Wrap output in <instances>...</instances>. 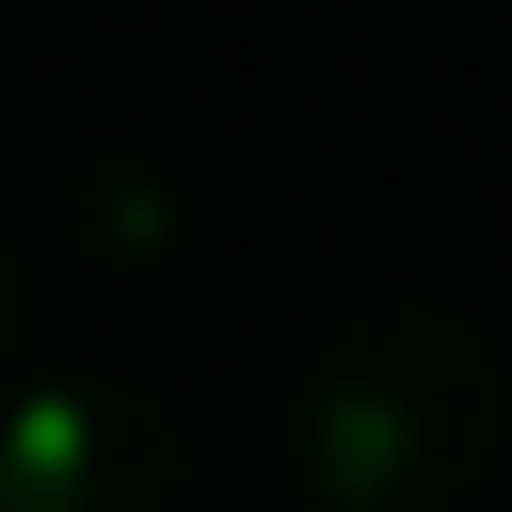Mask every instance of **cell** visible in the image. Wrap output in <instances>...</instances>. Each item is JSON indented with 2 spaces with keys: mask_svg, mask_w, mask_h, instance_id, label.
<instances>
[{
  "mask_svg": "<svg viewBox=\"0 0 512 512\" xmlns=\"http://www.w3.org/2000/svg\"><path fill=\"white\" fill-rule=\"evenodd\" d=\"M279 457L312 512H457L512 457V346L468 290L368 279L290 368Z\"/></svg>",
  "mask_w": 512,
  "mask_h": 512,
  "instance_id": "obj_1",
  "label": "cell"
},
{
  "mask_svg": "<svg viewBox=\"0 0 512 512\" xmlns=\"http://www.w3.org/2000/svg\"><path fill=\"white\" fill-rule=\"evenodd\" d=\"M0 512H212V457L167 390L34 357L0 379Z\"/></svg>",
  "mask_w": 512,
  "mask_h": 512,
  "instance_id": "obj_2",
  "label": "cell"
},
{
  "mask_svg": "<svg viewBox=\"0 0 512 512\" xmlns=\"http://www.w3.org/2000/svg\"><path fill=\"white\" fill-rule=\"evenodd\" d=\"M34 234L56 245V268H78L90 290H145L167 256L190 245V179L134 112L78 101L34 134V179H23Z\"/></svg>",
  "mask_w": 512,
  "mask_h": 512,
  "instance_id": "obj_3",
  "label": "cell"
},
{
  "mask_svg": "<svg viewBox=\"0 0 512 512\" xmlns=\"http://www.w3.org/2000/svg\"><path fill=\"white\" fill-rule=\"evenodd\" d=\"M12 368H34V245H23L12 212H0V379Z\"/></svg>",
  "mask_w": 512,
  "mask_h": 512,
  "instance_id": "obj_4",
  "label": "cell"
}]
</instances>
